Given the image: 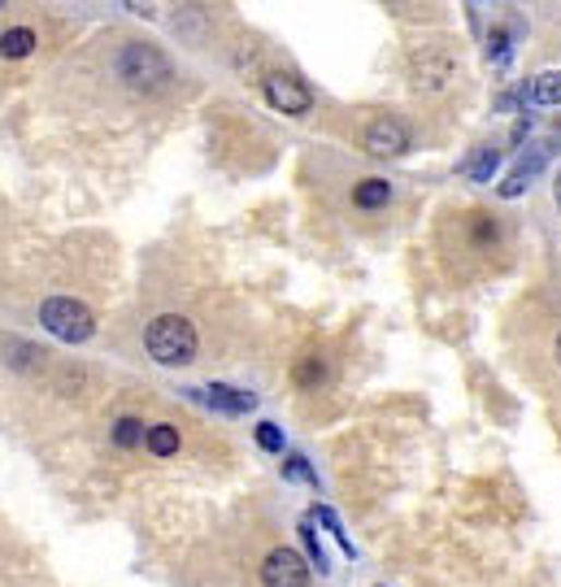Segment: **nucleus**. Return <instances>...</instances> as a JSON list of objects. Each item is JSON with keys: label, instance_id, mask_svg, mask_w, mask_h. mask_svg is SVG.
Returning a JSON list of instances; mask_svg holds the SVG:
<instances>
[{"label": "nucleus", "instance_id": "f257e3e1", "mask_svg": "<svg viewBox=\"0 0 561 587\" xmlns=\"http://www.w3.org/2000/svg\"><path fill=\"white\" fill-rule=\"evenodd\" d=\"M144 344H148V357L162 361V366H188V361H196V326L183 313L153 318L148 331H144Z\"/></svg>", "mask_w": 561, "mask_h": 587}, {"label": "nucleus", "instance_id": "f03ea898", "mask_svg": "<svg viewBox=\"0 0 561 587\" xmlns=\"http://www.w3.org/2000/svg\"><path fill=\"white\" fill-rule=\"evenodd\" d=\"M118 74H122L127 87H135V92H162V87H170L175 65H170V57H166L162 48H153V44H127L122 57H118Z\"/></svg>", "mask_w": 561, "mask_h": 587}, {"label": "nucleus", "instance_id": "7ed1b4c3", "mask_svg": "<svg viewBox=\"0 0 561 587\" xmlns=\"http://www.w3.org/2000/svg\"><path fill=\"white\" fill-rule=\"evenodd\" d=\"M39 322H44L57 339H65V344H83V339H92V331H96L92 309L79 304L74 296H52V300H44Z\"/></svg>", "mask_w": 561, "mask_h": 587}, {"label": "nucleus", "instance_id": "20e7f679", "mask_svg": "<svg viewBox=\"0 0 561 587\" xmlns=\"http://www.w3.org/2000/svg\"><path fill=\"white\" fill-rule=\"evenodd\" d=\"M409 144H414V135H409V127L401 118H379L366 131V153L370 157H405Z\"/></svg>", "mask_w": 561, "mask_h": 587}, {"label": "nucleus", "instance_id": "39448f33", "mask_svg": "<svg viewBox=\"0 0 561 587\" xmlns=\"http://www.w3.org/2000/svg\"><path fill=\"white\" fill-rule=\"evenodd\" d=\"M262 584L266 587H309V562L296 549H275L262 562Z\"/></svg>", "mask_w": 561, "mask_h": 587}, {"label": "nucleus", "instance_id": "423d86ee", "mask_svg": "<svg viewBox=\"0 0 561 587\" xmlns=\"http://www.w3.org/2000/svg\"><path fill=\"white\" fill-rule=\"evenodd\" d=\"M266 100H271L279 113H291V118H300V113L313 109V92H309L296 74H271V79H266Z\"/></svg>", "mask_w": 561, "mask_h": 587}, {"label": "nucleus", "instance_id": "0eeeda50", "mask_svg": "<svg viewBox=\"0 0 561 587\" xmlns=\"http://www.w3.org/2000/svg\"><path fill=\"white\" fill-rule=\"evenodd\" d=\"M205 400H210L214 409H223V414H249V409L258 405V396H249V392H240V387H227V383L205 387Z\"/></svg>", "mask_w": 561, "mask_h": 587}, {"label": "nucleus", "instance_id": "6e6552de", "mask_svg": "<svg viewBox=\"0 0 561 587\" xmlns=\"http://www.w3.org/2000/svg\"><path fill=\"white\" fill-rule=\"evenodd\" d=\"M540 170H545V148H536L532 157H523V161L510 170V179L501 183V196H518V192H523V188H527V183H532Z\"/></svg>", "mask_w": 561, "mask_h": 587}, {"label": "nucleus", "instance_id": "1a4fd4ad", "mask_svg": "<svg viewBox=\"0 0 561 587\" xmlns=\"http://www.w3.org/2000/svg\"><path fill=\"white\" fill-rule=\"evenodd\" d=\"M387 201H392V183L387 179H361L353 188V205L357 209H383Z\"/></svg>", "mask_w": 561, "mask_h": 587}, {"label": "nucleus", "instance_id": "9d476101", "mask_svg": "<svg viewBox=\"0 0 561 587\" xmlns=\"http://www.w3.org/2000/svg\"><path fill=\"white\" fill-rule=\"evenodd\" d=\"M449 79H453V61H449V57H427V61H418V87L440 92Z\"/></svg>", "mask_w": 561, "mask_h": 587}, {"label": "nucleus", "instance_id": "9b49d317", "mask_svg": "<svg viewBox=\"0 0 561 587\" xmlns=\"http://www.w3.org/2000/svg\"><path fill=\"white\" fill-rule=\"evenodd\" d=\"M497 166H501V153L484 144V148H475V153H470V161L462 166V175H466V179H475V183H488V179L497 175Z\"/></svg>", "mask_w": 561, "mask_h": 587}, {"label": "nucleus", "instance_id": "f8f14e48", "mask_svg": "<svg viewBox=\"0 0 561 587\" xmlns=\"http://www.w3.org/2000/svg\"><path fill=\"white\" fill-rule=\"evenodd\" d=\"M527 100H532V105H561V74L558 70L536 74V79H532V87H527Z\"/></svg>", "mask_w": 561, "mask_h": 587}, {"label": "nucleus", "instance_id": "ddd939ff", "mask_svg": "<svg viewBox=\"0 0 561 587\" xmlns=\"http://www.w3.org/2000/svg\"><path fill=\"white\" fill-rule=\"evenodd\" d=\"M148 453L153 457H175L179 453V431L170 427V422H157V427H148Z\"/></svg>", "mask_w": 561, "mask_h": 587}, {"label": "nucleus", "instance_id": "4468645a", "mask_svg": "<svg viewBox=\"0 0 561 587\" xmlns=\"http://www.w3.org/2000/svg\"><path fill=\"white\" fill-rule=\"evenodd\" d=\"M31 48H35V31L31 26H13V31L0 35V52L4 57H26Z\"/></svg>", "mask_w": 561, "mask_h": 587}, {"label": "nucleus", "instance_id": "2eb2a0df", "mask_svg": "<svg viewBox=\"0 0 561 587\" xmlns=\"http://www.w3.org/2000/svg\"><path fill=\"white\" fill-rule=\"evenodd\" d=\"M114 440H118L122 448H135V444H144V440H148V427H144L140 418H118V427H114Z\"/></svg>", "mask_w": 561, "mask_h": 587}, {"label": "nucleus", "instance_id": "dca6fc26", "mask_svg": "<svg viewBox=\"0 0 561 587\" xmlns=\"http://www.w3.org/2000/svg\"><path fill=\"white\" fill-rule=\"evenodd\" d=\"M283 475H287V479H300V483H313V488H318V475H313V470L305 466V457H296V453L283 462Z\"/></svg>", "mask_w": 561, "mask_h": 587}, {"label": "nucleus", "instance_id": "f3484780", "mask_svg": "<svg viewBox=\"0 0 561 587\" xmlns=\"http://www.w3.org/2000/svg\"><path fill=\"white\" fill-rule=\"evenodd\" d=\"M326 379V366L318 361V357H309L300 370H296V383H305V387H313V383H322Z\"/></svg>", "mask_w": 561, "mask_h": 587}, {"label": "nucleus", "instance_id": "a211bd4d", "mask_svg": "<svg viewBox=\"0 0 561 587\" xmlns=\"http://www.w3.org/2000/svg\"><path fill=\"white\" fill-rule=\"evenodd\" d=\"M258 444H262L266 453H283V435H279V427H275V422H262V427H258Z\"/></svg>", "mask_w": 561, "mask_h": 587}, {"label": "nucleus", "instance_id": "6ab92c4d", "mask_svg": "<svg viewBox=\"0 0 561 587\" xmlns=\"http://www.w3.org/2000/svg\"><path fill=\"white\" fill-rule=\"evenodd\" d=\"M488 52H492V57H497V61H501V65H505V61H510V44H505V35H501V31H497V35H492V48H488Z\"/></svg>", "mask_w": 561, "mask_h": 587}, {"label": "nucleus", "instance_id": "aec40b11", "mask_svg": "<svg viewBox=\"0 0 561 587\" xmlns=\"http://www.w3.org/2000/svg\"><path fill=\"white\" fill-rule=\"evenodd\" d=\"M553 196H558V209H561V170H558V179H553Z\"/></svg>", "mask_w": 561, "mask_h": 587}, {"label": "nucleus", "instance_id": "412c9836", "mask_svg": "<svg viewBox=\"0 0 561 587\" xmlns=\"http://www.w3.org/2000/svg\"><path fill=\"white\" fill-rule=\"evenodd\" d=\"M553 352H558V361H561V335H558V344H553Z\"/></svg>", "mask_w": 561, "mask_h": 587}]
</instances>
